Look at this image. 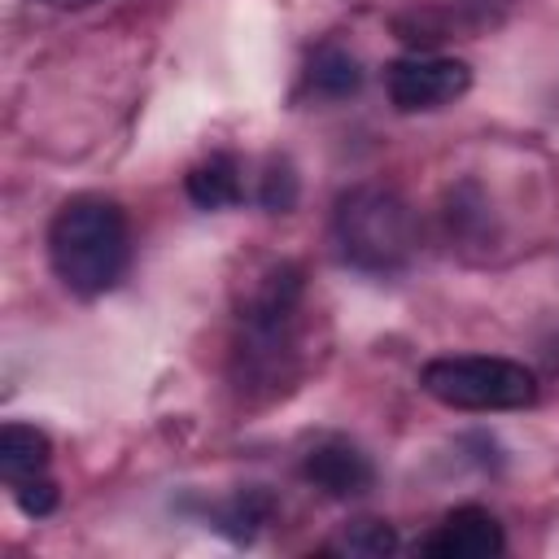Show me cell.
I'll return each instance as SVG.
<instances>
[{"label": "cell", "mask_w": 559, "mask_h": 559, "mask_svg": "<svg viewBox=\"0 0 559 559\" xmlns=\"http://www.w3.org/2000/svg\"><path fill=\"white\" fill-rule=\"evenodd\" d=\"M502 550H507L502 524L485 507H454L424 537V555H432V559H489Z\"/></svg>", "instance_id": "cell-7"}, {"label": "cell", "mask_w": 559, "mask_h": 559, "mask_svg": "<svg viewBox=\"0 0 559 559\" xmlns=\"http://www.w3.org/2000/svg\"><path fill=\"white\" fill-rule=\"evenodd\" d=\"M306 79H310V87H314L319 96H349V92L362 87V66H358L354 52L328 44V48H319V52L310 57Z\"/></svg>", "instance_id": "cell-10"}, {"label": "cell", "mask_w": 559, "mask_h": 559, "mask_svg": "<svg viewBox=\"0 0 559 559\" xmlns=\"http://www.w3.org/2000/svg\"><path fill=\"white\" fill-rule=\"evenodd\" d=\"M258 201H262V210H271V214H288V210L297 205V170H293L288 157H271V162H266V175H262V183H258Z\"/></svg>", "instance_id": "cell-12"}, {"label": "cell", "mask_w": 559, "mask_h": 559, "mask_svg": "<svg viewBox=\"0 0 559 559\" xmlns=\"http://www.w3.org/2000/svg\"><path fill=\"white\" fill-rule=\"evenodd\" d=\"M48 463H52V445L39 428L17 424V419L0 428V476H4L9 489L31 480V476H44Z\"/></svg>", "instance_id": "cell-8"}, {"label": "cell", "mask_w": 559, "mask_h": 559, "mask_svg": "<svg viewBox=\"0 0 559 559\" xmlns=\"http://www.w3.org/2000/svg\"><path fill=\"white\" fill-rule=\"evenodd\" d=\"M44 4H52V9H87L96 0H44Z\"/></svg>", "instance_id": "cell-15"}, {"label": "cell", "mask_w": 559, "mask_h": 559, "mask_svg": "<svg viewBox=\"0 0 559 559\" xmlns=\"http://www.w3.org/2000/svg\"><path fill=\"white\" fill-rule=\"evenodd\" d=\"M389 100L402 114H424V109H441L450 100H459L472 87V66L459 57H437V52H411L397 57L384 74Z\"/></svg>", "instance_id": "cell-5"}, {"label": "cell", "mask_w": 559, "mask_h": 559, "mask_svg": "<svg viewBox=\"0 0 559 559\" xmlns=\"http://www.w3.org/2000/svg\"><path fill=\"white\" fill-rule=\"evenodd\" d=\"M9 493H13V502H17L26 515H35V520H44V515L57 511V480H52L48 472H44V476H31V480H22V485H13Z\"/></svg>", "instance_id": "cell-14"}, {"label": "cell", "mask_w": 559, "mask_h": 559, "mask_svg": "<svg viewBox=\"0 0 559 559\" xmlns=\"http://www.w3.org/2000/svg\"><path fill=\"white\" fill-rule=\"evenodd\" d=\"M546 354H550V362H555V367H559V341H555V345H550V349H546Z\"/></svg>", "instance_id": "cell-16"}, {"label": "cell", "mask_w": 559, "mask_h": 559, "mask_svg": "<svg viewBox=\"0 0 559 559\" xmlns=\"http://www.w3.org/2000/svg\"><path fill=\"white\" fill-rule=\"evenodd\" d=\"M332 245L341 262L371 275H393L415 258V245H419L415 210L406 205L402 192L384 183H358L336 197Z\"/></svg>", "instance_id": "cell-2"}, {"label": "cell", "mask_w": 559, "mask_h": 559, "mask_svg": "<svg viewBox=\"0 0 559 559\" xmlns=\"http://www.w3.org/2000/svg\"><path fill=\"white\" fill-rule=\"evenodd\" d=\"M419 389L450 411H524L537 402V376L498 354H441L424 362Z\"/></svg>", "instance_id": "cell-3"}, {"label": "cell", "mask_w": 559, "mask_h": 559, "mask_svg": "<svg viewBox=\"0 0 559 559\" xmlns=\"http://www.w3.org/2000/svg\"><path fill=\"white\" fill-rule=\"evenodd\" d=\"M271 511H275V498L266 493V489H240L223 511H218V533H227L231 542H253V533L271 520Z\"/></svg>", "instance_id": "cell-11"}, {"label": "cell", "mask_w": 559, "mask_h": 559, "mask_svg": "<svg viewBox=\"0 0 559 559\" xmlns=\"http://www.w3.org/2000/svg\"><path fill=\"white\" fill-rule=\"evenodd\" d=\"M301 476L319 493L345 502V498H362L376 485V463L349 437H319L301 459Z\"/></svg>", "instance_id": "cell-6"}, {"label": "cell", "mask_w": 559, "mask_h": 559, "mask_svg": "<svg viewBox=\"0 0 559 559\" xmlns=\"http://www.w3.org/2000/svg\"><path fill=\"white\" fill-rule=\"evenodd\" d=\"M48 262L74 297L109 293L131 262V227L122 205L100 192H79L61 201L48 223Z\"/></svg>", "instance_id": "cell-1"}, {"label": "cell", "mask_w": 559, "mask_h": 559, "mask_svg": "<svg viewBox=\"0 0 559 559\" xmlns=\"http://www.w3.org/2000/svg\"><path fill=\"white\" fill-rule=\"evenodd\" d=\"M183 188H188V197L201 210H227V205H236L245 197V188H240V162L231 153H210L205 162H197L188 170Z\"/></svg>", "instance_id": "cell-9"}, {"label": "cell", "mask_w": 559, "mask_h": 559, "mask_svg": "<svg viewBox=\"0 0 559 559\" xmlns=\"http://www.w3.org/2000/svg\"><path fill=\"white\" fill-rule=\"evenodd\" d=\"M297 310H301V271L293 262H280L262 275V284L249 293L240 314V358L249 380L280 384L288 376Z\"/></svg>", "instance_id": "cell-4"}, {"label": "cell", "mask_w": 559, "mask_h": 559, "mask_svg": "<svg viewBox=\"0 0 559 559\" xmlns=\"http://www.w3.org/2000/svg\"><path fill=\"white\" fill-rule=\"evenodd\" d=\"M341 550L345 555H389V550H397V533L384 520H358L345 528Z\"/></svg>", "instance_id": "cell-13"}]
</instances>
